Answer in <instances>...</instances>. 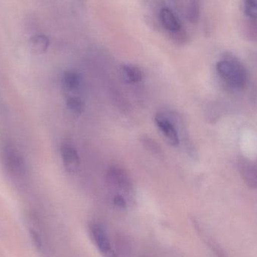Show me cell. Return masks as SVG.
I'll list each match as a JSON object with an SVG mask.
<instances>
[{
    "label": "cell",
    "mask_w": 257,
    "mask_h": 257,
    "mask_svg": "<svg viewBox=\"0 0 257 257\" xmlns=\"http://www.w3.org/2000/svg\"><path fill=\"white\" fill-rule=\"evenodd\" d=\"M217 74L225 85L235 90H241L247 82V73L242 63L235 57H228L217 62Z\"/></svg>",
    "instance_id": "1"
},
{
    "label": "cell",
    "mask_w": 257,
    "mask_h": 257,
    "mask_svg": "<svg viewBox=\"0 0 257 257\" xmlns=\"http://www.w3.org/2000/svg\"><path fill=\"white\" fill-rule=\"evenodd\" d=\"M120 72L123 78L128 83L136 84L144 79L143 71L139 66L133 64H123L120 66Z\"/></svg>",
    "instance_id": "10"
},
{
    "label": "cell",
    "mask_w": 257,
    "mask_h": 257,
    "mask_svg": "<svg viewBox=\"0 0 257 257\" xmlns=\"http://www.w3.org/2000/svg\"><path fill=\"white\" fill-rule=\"evenodd\" d=\"M48 46V39L45 37H40L38 38L37 39H36V40L33 42L32 48H33V50L35 52L41 54V53H43L44 51H46Z\"/></svg>",
    "instance_id": "13"
},
{
    "label": "cell",
    "mask_w": 257,
    "mask_h": 257,
    "mask_svg": "<svg viewBox=\"0 0 257 257\" xmlns=\"http://www.w3.org/2000/svg\"><path fill=\"white\" fill-rule=\"evenodd\" d=\"M237 168L240 176L250 188H257V163L247 157H238Z\"/></svg>",
    "instance_id": "3"
},
{
    "label": "cell",
    "mask_w": 257,
    "mask_h": 257,
    "mask_svg": "<svg viewBox=\"0 0 257 257\" xmlns=\"http://www.w3.org/2000/svg\"><path fill=\"white\" fill-rule=\"evenodd\" d=\"M30 236L31 238L32 242L34 244L36 248L39 251H42L44 248L43 241L40 234L34 229H31L30 230Z\"/></svg>",
    "instance_id": "14"
},
{
    "label": "cell",
    "mask_w": 257,
    "mask_h": 257,
    "mask_svg": "<svg viewBox=\"0 0 257 257\" xmlns=\"http://www.w3.org/2000/svg\"><path fill=\"white\" fill-rule=\"evenodd\" d=\"M60 154L66 172L75 175L79 170L80 158L76 148L70 143H63L60 148Z\"/></svg>",
    "instance_id": "5"
},
{
    "label": "cell",
    "mask_w": 257,
    "mask_h": 257,
    "mask_svg": "<svg viewBox=\"0 0 257 257\" xmlns=\"http://www.w3.org/2000/svg\"><path fill=\"white\" fill-rule=\"evenodd\" d=\"M154 122L169 145L172 147L179 146L181 139L178 127L167 111L157 113L154 117Z\"/></svg>",
    "instance_id": "2"
},
{
    "label": "cell",
    "mask_w": 257,
    "mask_h": 257,
    "mask_svg": "<svg viewBox=\"0 0 257 257\" xmlns=\"http://www.w3.org/2000/svg\"><path fill=\"white\" fill-rule=\"evenodd\" d=\"M91 233L95 244L104 257H117L110 242L106 231L100 224H92Z\"/></svg>",
    "instance_id": "4"
},
{
    "label": "cell",
    "mask_w": 257,
    "mask_h": 257,
    "mask_svg": "<svg viewBox=\"0 0 257 257\" xmlns=\"http://www.w3.org/2000/svg\"><path fill=\"white\" fill-rule=\"evenodd\" d=\"M140 142L142 145H143L144 148L148 150L150 152L152 153V154L160 156L163 153L160 145L154 139L150 137V136H142L140 139Z\"/></svg>",
    "instance_id": "12"
},
{
    "label": "cell",
    "mask_w": 257,
    "mask_h": 257,
    "mask_svg": "<svg viewBox=\"0 0 257 257\" xmlns=\"http://www.w3.org/2000/svg\"><path fill=\"white\" fill-rule=\"evenodd\" d=\"M256 163H257V162H256Z\"/></svg>",
    "instance_id": "16"
},
{
    "label": "cell",
    "mask_w": 257,
    "mask_h": 257,
    "mask_svg": "<svg viewBox=\"0 0 257 257\" xmlns=\"http://www.w3.org/2000/svg\"><path fill=\"white\" fill-rule=\"evenodd\" d=\"M66 106L74 115L80 116L85 110L84 101L78 96H69L66 99Z\"/></svg>",
    "instance_id": "11"
},
{
    "label": "cell",
    "mask_w": 257,
    "mask_h": 257,
    "mask_svg": "<svg viewBox=\"0 0 257 257\" xmlns=\"http://www.w3.org/2000/svg\"><path fill=\"white\" fill-rule=\"evenodd\" d=\"M62 86L69 96H77L75 93L81 90L82 86L81 75L76 71H66L62 76Z\"/></svg>",
    "instance_id": "7"
},
{
    "label": "cell",
    "mask_w": 257,
    "mask_h": 257,
    "mask_svg": "<svg viewBox=\"0 0 257 257\" xmlns=\"http://www.w3.org/2000/svg\"><path fill=\"white\" fill-rule=\"evenodd\" d=\"M114 205L117 207V208H121V209H124L126 208V202L124 198L121 195L118 194L116 195L114 198Z\"/></svg>",
    "instance_id": "15"
},
{
    "label": "cell",
    "mask_w": 257,
    "mask_h": 257,
    "mask_svg": "<svg viewBox=\"0 0 257 257\" xmlns=\"http://www.w3.org/2000/svg\"><path fill=\"white\" fill-rule=\"evenodd\" d=\"M106 177L112 185L121 190H130L133 187L131 178L128 176L127 172L119 166L110 167L107 172Z\"/></svg>",
    "instance_id": "6"
},
{
    "label": "cell",
    "mask_w": 257,
    "mask_h": 257,
    "mask_svg": "<svg viewBox=\"0 0 257 257\" xmlns=\"http://www.w3.org/2000/svg\"><path fill=\"white\" fill-rule=\"evenodd\" d=\"M159 17L160 24L169 34L182 30V25L179 20L169 8H162L159 13Z\"/></svg>",
    "instance_id": "8"
},
{
    "label": "cell",
    "mask_w": 257,
    "mask_h": 257,
    "mask_svg": "<svg viewBox=\"0 0 257 257\" xmlns=\"http://www.w3.org/2000/svg\"><path fill=\"white\" fill-rule=\"evenodd\" d=\"M242 10L249 24L250 36L257 38V0H243Z\"/></svg>",
    "instance_id": "9"
}]
</instances>
